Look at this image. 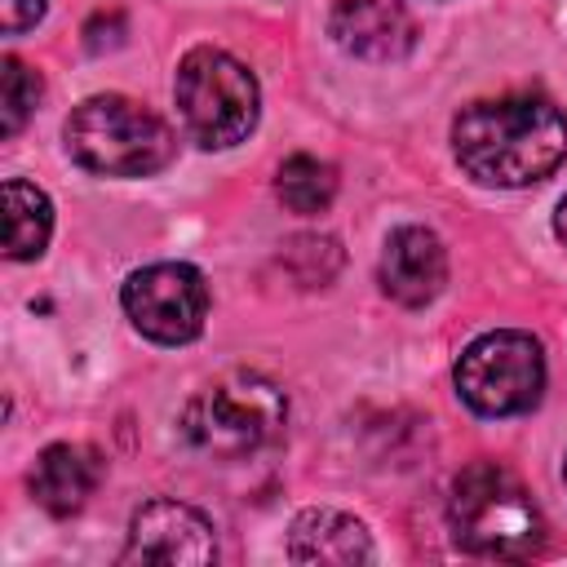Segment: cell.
<instances>
[{"label":"cell","mask_w":567,"mask_h":567,"mask_svg":"<svg viewBox=\"0 0 567 567\" xmlns=\"http://www.w3.org/2000/svg\"><path fill=\"white\" fill-rule=\"evenodd\" d=\"M275 195L297 217L328 213V204L337 199V168L315 155H288L275 173Z\"/></svg>","instance_id":"14"},{"label":"cell","mask_w":567,"mask_h":567,"mask_svg":"<svg viewBox=\"0 0 567 567\" xmlns=\"http://www.w3.org/2000/svg\"><path fill=\"white\" fill-rule=\"evenodd\" d=\"M554 235H558V244L567 248V195L558 199V213H554Z\"/></svg>","instance_id":"18"},{"label":"cell","mask_w":567,"mask_h":567,"mask_svg":"<svg viewBox=\"0 0 567 567\" xmlns=\"http://www.w3.org/2000/svg\"><path fill=\"white\" fill-rule=\"evenodd\" d=\"M124 315L146 341L186 346L204 332L208 319V284L186 261H155L124 279Z\"/></svg>","instance_id":"7"},{"label":"cell","mask_w":567,"mask_h":567,"mask_svg":"<svg viewBox=\"0 0 567 567\" xmlns=\"http://www.w3.org/2000/svg\"><path fill=\"white\" fill-rule=\"evenodd\" d=\"M279 261H284V270H288L301 288H323V284H332V275L341 270V248H337V239H328V235H292V239L284 244Z\"/></svg>","instance_id":"15"},{"label":"cell","mask_w":567,"mask_h":567,"mask_svg":"<svg viewBox=\"0 0 567 567\" xmlns=\"http://www.w3.org/2000/svg\"><path fill=\"white\" fill-rule=\"evenodd\" d=\"M456 394L478 416H523L545 394V350L532 332L496 328L456 359Z\"/></svg>","instance_id":"6"},{"label":"cell","mask_w":567,"mask_h":567,"mask_svg":"<svg viewBox=\"0 0 567 567\" xmlns=\"http://www.w3.org/2000/svg\"><path fill=\"white\" fill-rule=\"evenodd\" d=\"M217 558L213 523L182 501L155 496L146 501L128 523V545L120 563H146V567H204Z\"/></svg>","instance_id":"8"},{"label":"cell","mask_w":567,"mask_h":567,"mask_svg":"<svg viewBox=\"0 0 567 567\" xmlns=\"http://www.w3.org/2000/svg\"><path fill=\"white\" fill-rule=\"evenodd\" d=\"M182 439L213 461H239L261 447H270L288 425V399L284 390L248 368L221 372L204 390L190 394L182 412Z\"/></svg>","instance_id":"4"},{"label":"cell","mask_w":567,"mask_h":567,"mask_svg":"<svg viewBox=\"0 0 567 567\" xmlns=\"http://www.w3.org/2000/svg\"><path fill=\"white\" fill-rule=\"evenodd\" d=\"M447 527L474 558H532L545 545V518L532 492L496 461H474L452 478Z\"/></svg>","instance_id":"2"},{"label":"cell","mask_w":567,"mask_h":567,"mask_svg":"<svg viewBox=\"0 0 567 567\" xmlns=\"http://www.w3.org/2000/svg\"><path fill=\"white\" fill-rule=\"evenodd\" d=\"M173 97L190 142H199L204 151H226L257 128L261 89L252 71L226 49H213V44L190 49L177 62Z\"/></svg>","instance_id":"5"},{"label":"cell","mask_w":567,"mask_h":567,"mask_svg":"<svg viewBox=\"0 0 567 567\" xmlns=\"http://www.w3.org/2000/svg\"><path fill=\"white\" fill-rule=\"evenodd\" d=\"M328 31L350 58L363 62H399L416 44V22L399 0H337Z\"/></svg>","instance_id":"10"},{"label":"cell","mask_w":567,"mask_h":567,"mask_svg":"<svg viewBox=\"0 0 567 567\" xmlns=\"http://www.w3.org/2000/svg\"><path fill=\"white\" fill-rule=\"evenodd\" d=\"M44 4L49 0H0V31L4 35H18V31L35 27L44 18Z\"/></svg>","instance_id":"17"},{"label":"cell","mask_w":567,"mask_h":567,"mask_svg":"<svg viewBox=\"0 0 567 567\" xmlns=\"http://www.w3.org/2000/svg\"><path fill=\"white\" fill-rule=\"evenodd\" d=\"M372 536L341 509H301L288 527L292 563H372Z\"/></svg>","instance_id":"12"},{"label":"cell","mask_w":567,"mask_h":567,"mask_svg":"<svg viewBox=\"0 0 567 567\" xmlns=\"http://www.w3.org/2000/svg\"><path fill=\"white\" fill-rule=\"evenodd\" d=\"M452 155L483 186L545 182L567 159V115L536 93L478 97L452 120Z\"/></svg>","instance_id":"1"},{"label":"cell","mask_w":567,"mask_h":567,"mask_svg":"<svg viewBox=\"0 0 567 567\" xmlns=\"http://www.w3.org/2000/svg\"><path fill=\"white\" fill-rule=\"evenodd\" d=\"M381 292L399 306H430L447 284V248L425 226H394L381 248Z\"/></svg>","instance_id":"9"},{"label":"cell","mask_w":567,"mask_h":567,"mask_svg":"<svg viewBox=\"0 0 567 567\" xmlns=\"http://www.w3.org/2000/svg\"><path fill=\"white\" fill-rule=\"evenodd\" d=\"M66 155L97 177H151L168 168L177 137L173 128L142 102L124 93L84 97L62 124Z\"/></svg>","instance_id":"3"},{"label":"cell","mask_w":567,"mask_h":567,"mask_svg":"<svg viewBox=\"0 0 567 567\" xmlns=\"http://www.w3.org/2000/svg\"><path fill=\"white\" fill-rule=\"evenodd\" d=\"M563 483H567V461H563Z\"/></svg>","instance_id":"19"},{"label":"cell","mask_w":567,"mask_h":567,"mask_svg":"<svg viewBox=\"0 0 567 567\" xmlns=\"http://www.w3.org/2000/svg\"><path fill=\"white\" fill-rule=\"evenodd\" d=\"M53 235V204L35 182L9 177L4 182V257L31 261L44 252Z\"/></svg>","instance_id":"13"},{"label":"cell","mask_w":567,"mask_h":567,"mask_svg":"<svg viewBox=\"0 0 567 567\" xmlns=\"http://www.w3.org/2000/svg\"><path fill=\"white\" fill-rule=\"evenodd\" d=\"M102 483V456L84 443H49L31 465V496L53 518H71Z\"/></svg>","instance_id":"11"},{"label":"cell","mask_w":567,"mask_h":567,"mask_svg":"<svg viewBox=\"0 0 567 567\" xmlns=\"http://www.w3.org/2000/svg\"><path fill=\"white\" fill-rule=\"evenodd\" d=\"M40 93H44V84H40V75L22 62V58H4L0 62V133L4 137H13L27 120H31V111L40 106Z\"/></svg>","instance_id":"16"}]
</instances>
